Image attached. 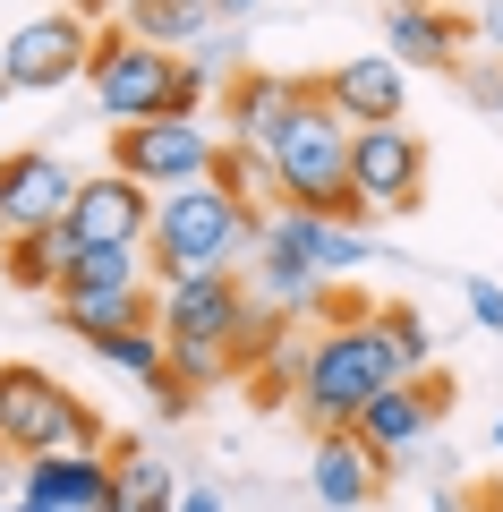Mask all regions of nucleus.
<instances>
[{
	"mask_svg": "<svg viewBox=\"0 0 503 512\" xmlns=\"http://www.w3.org/2000/svg\"><path fill=\"white\" fill-rule=\"evenodd\" d=\"M69 9H77V18L94 26V18H111V9H120V0H69Z\"/></svg>",
	"mask_w": 503,
	"mask_h": 512,
	"instance_id": "obj_36",
	"label": "nucleus"
},
{
	"mask_svg": "<svg viewBox=\"0 0 503 512\" xmlns=\"http://www.w3.org/2000/svg\"><path fill=\"white\" fill-rule=\"evenodd\" d=\"M452 77H461V94H469L478 111H503V52H469Z\"/></svg>",
	"mask_w": 503,
	"mask_h": 512,
	"instance_id": "obj_28",
	"label": "nucleus"
},
{
	"mask_svg": "<svg viewBox=\"0 0 503 512\" xmlns=\"http://www.w3.org/2000/svg\"><path fill=\"white\" fill-rule=\"evenodd\" d=\"M171 512H222V495L214 487H180V504H171Z\"/></svg>",
	"mask_w": 503,
	"mask_h": 512,
	"instance_id": "obj_34",
	"label": "nucleus"
},
{
	"mask_svg": "<svg viewBox=\"0 0 503 512\" xmlns=\"http://www.w3.org/2000/svg\"><path fill=\"white\" fill-rule=\"evenodd\" d=\"M324 103L342 111L350 128H384L410 111V69L393 52H350L342 69H324Z\"/></svg>",
	"mask_w": 503,
	"mask_h": 512,
	"instance_id": "obj_14",
	"label": "nucleus"
},
{
	"mask_svg": "<svg viewBox=\"0 0 503 512\" xmlns=\"http://www.w3.org/2000/svg\"><path fill=\"white\" fill-rule=\"evenodd\" d=\"M316 316H333V325H367V316H376V308H367L359 291H342V282H333V291H324V308H316Z\"/></svg>",
	"mask_w": 503,
	"mask_h": 512,
	"instance_id": "obj_32",
	"label": "nucleus"
},
{
	"mask_svg": "<svg viewBox=\"0 0 503 512\" xmlns=\"http://www.w3.org/2000/svg\"><path fill=\"white\" fill-rule=\"evenodd\" d=\"M461 299H469V316H478L486 333H503V282H486V274H469V282H461Z\"/></svg>",
	"mask_w": 503,
	"mask_h": 512,
	"instance_id": "obj_31",
	"label": "nucleus"
},
{
	"mask_svg": "<svg viewBox=\"0 0 503 512\" xmlns=\"http://www.w3.org/2000/svg\"><path fill=\"white\" fill-rule=\"evenodd\" d=\"M145 393H154V419H197V384H180V376H154Z\"/></svg>",
	"mask_w": 503,
	"mask_h": 512,
	"instance_id": "obj_30",
	"label": "nucleus"
},
{
	"mask_svg": "<svg viewBox=\"0 0 503 512\" xmlns=\"http://www.w3.org/2000/svg\"><path fill=\"white\" fill-rule=\"evenodd\" d=\"M0 444L18 461H43V453H111L103 419H94L86 393L52 376L35 359H0Z\"/></svg>",
	"mask_w": 503,
	"mask_h": 512,
	"instance_id": "obj_4",
	"label": "nucleus"
},
{
	"mask_svg": "<svg viewBox=\"0 0 503 512\" xmlns=\"http://www.w3.org/2000/svg\"><path fill=\"white\" fill-rule=\"evenodd\" d=\"M103 367H120V376H137V384H154V376H171V342H162V325H128V333H103V342H86Z\"/></svg>",
	"mask_w": 503,
	"mask_h": 512,
	"instance_id": "obj_23",
	"label": "nucleus"
},
{
	"mask_svg": "<svg viewBox=\"0 0 503 512\" xmlns=\"http://www.w3.org/2000/svg\"><path fill=\"white\" fill-rule=\"evenodd\" d=\"M171 376H180V384H197V393H214V384H231L239 367H231V350H197V342H171Z\"/></svg>",
	"mask_w": 503,
	"mask_h": 512,
	"instance_id": "obj_27",
	"label": "nucleus"
},
{
	"mask_svg": "<svg viewBox=\"0 0 503 512\" xmlns=\"http://www.w3.org/2000/svg\"><path fill=\"white\" fill-rule=\"evenodd\" d=\"M214 163H222V128H205V111H197V120L162 111V120L111 128V171L145 180L154 197H162V188H188V180H214Z\"/></svg>",
	"mask_w": 503,
	"mask_h": 512,
	"instance_id": "obj_5",
	"label": "nucleus"
},
{
	"mask_svg": "<svg viewBox=\"0 0 503 512\" xmlns=\"http://www.w3.org/2000/svg\"><path fill=\"white\" fill-rule=\"evenodd\" d=\"M350 188L384 214H410L427 197V146H418V128L384 120V128H350Z\"/></svg>",
	"mask_w": 503,
	"mask_h": 512,
	"instance_id": "obj_10",
	"label": "nucleus"
},
{
	"mask_svg": "<svg viewBox=\"0 0 503 512\" xmlns=\"http://www.w3.org/2000/svg\"><path fill=\"white\" fill-rule=\"evenodd\" d=\"M316 103V77H282V69H239L231 86H222V137L231 146H265L273 154V137H282L299 111Z\"/></svg>",
	"mask_w": 503,
	"mask_h": 512,
	"instance_id": "obj_13",
	"label": "nucleus"
},
{
	"mask_svg": "<svg viewBox=\"0 0 503 512\" xmlns=\"http://www.w3.org/2000/svg\"><path fill=\"white\" fill-rule=\"evenodd\" d=\"M384 384H401V359L376 333V316H367V325H333L324 342H307L299 419L316 427V436H342V427H359V410L376 402Z\"/></svg>",
	"mask_w": 503,
	"mask_h": 512,
	"instance_id": "obj_3",
	"label": "nucleus"
},
{
	"mask_svg": "<svg viewBox=\"0 0 503 512\" xmlns=\"http://www.w3.org/2000/svg\"><path fill=\"white\" fill-rule=\"evenodd\" d=\"M9 495H18V453L0 444V504H9Z\"/></svg>",
	"mask_w": 503,
	"mask_h": 512,
	"instance_id": "obj_35",
	"label": "nucleus"
},
{
	"mask_svg": "<svg viewBox=\"0 0 503 512\" xmlns=\"http://www.w3.org/2000/svg\"><path fill=\"white\" fill-rule=\"evenodd\" d=\"M469 26H478V52H503V0H486Z\"/></svg>",
	"mask_w": 503,
	"mask_h": 512,
	"instance_id": "obj_33",
	"label": "nucleus"
},
{
	"mask_svg": "<svg viewBox=\"0 0 503 512\" xmlns=\"http://www.w3.org/2000/svg\"><path fill=\"white\" fill-rule=\"evenodd\" d=\"M120 26L137 43H162V52H188V43H205L222 26L214 0H120Z\"/></svg>",
	"mask_w": 503,
	"mask_h": 512,
	"instance_id": "obj_19",
	"label": "nucleus"
},
{
	"mask_svg": "<svg viewBox=\"0 0 503 512\" xmlns=\"http://www.w3.org/2000/svg\"><path fill=\"white\" fill-rule=\"evenodd\" d=\"M188 69H197V77H214V86H231V77H239V43L214 26L205 43H188Z\"/></svg>",
	"mask_w": 503,
	"mask_h": 512,
	"instance_id": "obj_29",
	"label": "nucleus"
},
{
	"mask_svg": "<svg viewBox=\"0 0 503 512\" xmlns=\"http://www.w3.org/2000/svg\"><path fill=\"white\" fill-rule=\"evenodd\" d=\"M444 402H452V384L435 376V367H427V376H401V384H384L376 402L359 410V427H350V436H359L367 453L384 461V478H393V470H410V461H418V444L435 436Z\"/></svg>",
	"mask_w": 503,
	"mask_h": 512,
	"instance_id": "obj_8",
	"label": "nucleus"
},
{
	"mask_svg": "<svg viewBox=\"0 0 503 512\" xmlns=\"http://www.w3.org/2000/svg\"><path fill=\"white\" fill-rule=\"evenodd\" d=\"M307 487H316V504H324V512H359V504H376V495H384V461L342 427V436H316Z\"/></svg>",
	"mask_w": 503,
	"mask_h": 512,
	"instance_id": "obj_17",
	"label": "nucleus"
},
{
	"mask_svg": "<svg viewBox=\"0 0 503 512\" xmlns=\"http://www.w3.org/2000/svg\"><path fill=\"white\" fill-rule=\"evenodd\" d=\"M256 256H265V265H290V274H316V282H342V274H359L376 248H367L359 222H324V214H307V205H273Z\"/></svg>",
	"mask_w": 503,
	"mask_h": 512,
	"instance_id": "obj_7",
	"label": "nucleus"
},
{
	"mask_svg": "<svg viewBox=\"0 0 503 512\" xmlns=\"http://www.w3.org/2000/svg\"><path fill=\"white\" fill-rule=\"evenodd\" d=\"M495 444H503V419H495Z\"/></svg>",
	"mask_w": 503,
	"mask_h": 512,
	"instance_id": "obj_41",
	"label": "nucleus"
},
{
	"mask_svg": "<svg viewBox=\"0 0 503 512\" xmlns=\"http://www.w3.org/2000/svg\"><path fill=\"white\" fill-rule=\"evenodd\" d=\"M214 9H222V26H231V18H248V9H256V0H214Z\"/></svg>",
	"mask_w": 503,
	"mask_h": 512,
	"instance_id": "obj_37",
	"label": "nucleus"
},
{
	"mask_svg": "<svg viewBox=\"0 0 503 512\" xmlns=\"http://www.w3.org/2000/svg\"><path fill=\"white\" fill-rule=\"evenodd\" d=\"M111 504H128V512H171V504H180L171 461H154L145 444H120V461H111Z\"/></svg>",
	"mask_w": 503,
	"mask_h": 512,
	"instance_id": "obj_21",
	"label": "nucleus"
},
{
	"mask_svg": "<svg viewBox=\"0 0 503 512\" xmlns=\"http://www.w3.org/2000/svg\"><path fill=\"white\" fill-rule=\"evenodd\" d=\"M77 248H86V239H77L69 222L9 239V282H18V291H60V282H69V256H77Z\"/></svg>",
	"mask_w": 503,
	"mask_h": 512,
	"instance_id": "obj_20",
	"label": "nucleus"
},
{
	"mask_svg": "<svg viewBox=\"0 0 503 512\" xmlns=\"http://www.w3.org/2000/svg\"><path fill=\"white\" fill-rule=\"evenodd\" d=\"M461 43H478V26L452 18L444 0H418V9H393L384 18V52L401 60V69H461Z\"/></svg>",
	"mask_w": 503,
	"mask_h": 512,
	"instance_id": "obj_15",
	"label": "nucleus"
},
{
	"mask_svg": "<svg viewBox=\"0 0 503 512\" xmlns=\"http://www.w3.org/2000/svg\"><path fill=\"white\" fill-rule=\"evenodd\" d=\"M265 214H273V205L231 197L222 180L162 188L145 256H154V274H162V282H180V274H239V265L265 248Z\"/></svg>",
	"mask_w": 503,
	"mask_h": 512,
	"instance_id": "obj_1",
	"label": "nucleus"
},
{
	"mask_svg": "<svg viewBox=\"0 0 503 512\" xmlns=\"http://www.w3.org/2000/svg\"><path fill=\"white\" fill-rule=\"evenodd\" d=\"M18 495L52 512H103L111 504V453H43V461H18Z\"/></svg>",
	"mask_w": 503,
	"mask_h": 512,
	"instance_id": "obj_16",
	"label": "nucleus"
},
{
	"mask_svg": "<svg viewBox=\"0 0 503 512\" xmlns=\"http://www.w3.org/2000/svg\"><path fill=\"white\" fill-rule=\"evenodd\" d=\"M0 282H9V231H0Z\"/></svg>",
	"mask_w": 503,
	"mask_h": 512,
	"instance_id": "obj_38",
	"label": "nucleus"
},
{
	"mask_svg": "<svg viewBox=\"0 0 503 512\" xmlns=\"http://www.w3.org/2000/svg\"><path fill=\"white\" fill-rule=\"evenodd\" d=\"M60 325L77 342H103V333H128V325H154L162 316V291H52Z\"/></svg>",
	"mask_w": 503,
	"mask_h": 512,
	"instance_id": "obj_18",
	"label": "nucleus"
},
{
	"mask_svg": "<svg viewBox=\"0 0 503 512\" xmlns=\"http://www.w3.org/2000/svg\"><path fill=\"white\" fill-rule=\"evenodd\" d=\"M154 188L128 180V171H94V180H77V205H69V231L86 239V248H145L154 239Z\"/></svg>",
	"mask_w": 503,
	"mask_h": 512,
	"instance_id": "obj_12",
	"label": "nucleus"
},
{
	"mask_svg": "<svg viewBox=\"0 0 503 512\" xmlns=\"http://www.w3.org/2000/svg\"><path fill=\"white\" fill-rule=\"evenodd\" d=\"M282 350H290V316L256 299V308H248V325L231 333V367H239V376H256V367H265V359H282Z\"/></svg>",
	"mask_w": 503,
	"mask_h": 512,
	"instance_id": "obj_26",
	"label": "nucleus"
},
{
	"mask_svg": "<svg viewBox=\"0 0 503 512\" xmlns=\"http://www.w3.org/2000/svg\"><path fill=\"white\" fill-rule=\"evenodd\" d=\"M393 9H418V0H393Z\"/></svg>",
	"mask_w": 503,
	"mask_h": 512,
	"instance_id": "obj_40",
	"label": "nucleus"
},
{
	"mask_svg": "<svg viewBox=\"0 0 503 512\" xmlns=\"http://www.w3.org/2000/svg\"><path fill=\"white\" fill-rule=\"evenodd\" d=\"M214 180L231 188V197H248V205H282V171H273V154H265V146H231V137H222Z\"/></svg>",
	"mask_w": 503,
	"mask_h": 512,
	"instance_id": "obj_24",
	"label": "nucleus"
},
{
	"mask_svg": "<svg viewBox=\"0 0 503 512\" xmlns=\"http://www.w3.org/2000/svg\"><path fill=\"white\" fill-rule=\"evenodd\" d=\"M256 291L239 274H180V282H162V342H197V350H231V333L248 325Z\"/></svg>",
	"mask_w": 503,
	"mask_h": 512,
	"instance_id": "obj_9",
	"label": "nucleus"
},
{
	"mask_svg": "<svg viewBox=\"0 0 503 512\" xmlns=\"http://www.w3.org/2000/svg\"><path fill=\"white\" fill-rule=\"evenodd\" d=\"M69 205H77V171L60 163L52 146H18V154H0V231H9V239L69 222Z\"/></svg>",
	"mask_w": 503,
	"mask_h": 512,
	"instance_id": "obj_11",
	"label": "nucleus"
},
{
	"mask_svg": "<svg viewBox=\"0 0 503 512\" xmlns=\"http://www.w3.org/2000/svg\"><path fill=\"white\" fill-rule=\"evenodd\" d=\"M145 265H154L145 248H77L60 291H145Z\"/></svg>",
	"mask_w": 503,
	"mask_h": 512,
	"instance_id": "obj_22",
	"label": "nucleus"
},
{
	"mask_svg": "<svg viewBox=\"0 0 503 512\" xmlns=\"http://www.w3.org/2000/svg\"><path fill=\"white\" fill-rule=\"evenodd\" d=\"M86 60H94V26L77 18V9H43V18H26L18 35L0 43V77H9L18 94H60V86H77Z\"/></svg>",
	"mask_w": 503,
	"mask_h": 512,
	"instance_id": "obj_6",
	"label": "nucleus"
},
{
	"mask_svg": "<svg viewBox=\"0 0 503 512\" xmlns=\"http://www.w3.org/2000/svg\"><path fill=\"white\" fill-rule=\"evenodd\" d=\"M86 86H94V111L111 128H128V120H162V111L197 120L214 77H197L180 52H162V43H137L128 26H103L94 35V60H86Z\"/></svg>",
	"mask_w": 503,
	"mask_h": 512,
	"instance_id": "obj_2",
	"label": "nucleus"
},
{
	"mask_svg": "<svg viewBox=\"0 0 503 512\" xmlns=\"http://www.w3.org/2000/svg\"><path fill=\"white\" fill-rule=\"evenodd\" d=\"M376 333L393 342V359H401V376H427L435 367V325L410 308V299H393V308H376Z\"/></svg>",
	"mask_w": 503,
	"mask_h": 512,
	"instance_id": "obj_25",
	"label": "nucleus"
},
{
	"mask_svg": "<svg viewBox=\"0 0 503 512\" xmlns=\"http://www.w3.org/2000/svg\"><path fill=\"white\" fill-rule=\"evenodd\" d=\"M9 94H18V86H9V77H0V103H9Z\"/></svg>",
	"mask_w": 503,
	"mask_h": 512,
	"instance_id": "obj_39",
	"label": "nucleus"
},
{
	"mask_svg": "<svg viewBox=\"0 0 503 512\" xmlns=\"http://www.w3.org/2000/svg\"><path fill=\"white\" fill-rule=\"evenodd\" d=\"M103 512H128V504H103Z\"/></svg>",
	"mask_w": 503,
	"mask_h": 512,
	"instance_id": "obj_42",
	"label": "nucleus"
}]
</instances>
